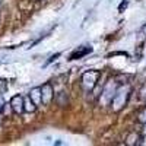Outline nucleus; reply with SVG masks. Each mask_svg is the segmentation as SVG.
I'll return each instance as SVG.
<instances>
[{
  "mask_svg": "<svg viewBox=\"0 0 146 146\" xmlns=\"http://www.w3.org/2000/svg\"><path fill=\"white\" fill-rule=\"evenodd\" d=\"M130 86L129 85H126V86H121L115 91L114 96L111 98V101H110V104H111V108L113 111H120L123 107H126L127 101H129V96H130Z\"/></svg>",
  "mask_w": 146,
  "mask_h": 146,
  "instance_id": "f257e3e1",
  "label": "nucleus"
},
{
  "mask_svg": "<svg viewBox=\"0 0 146 146\" xmlns=\"http://www.w3.org/2000/svg\"><path fill=\"white\" fill-rule=\"evenodd\" d=\"M101 78V73L98 70H88L82 75V86L85 91H94L98 85V80Z\"/></svg>",
  "mask_w": 146,
  "mask_h": 146,
  "instance_id": "f03ea898",
  "label": "nucleus"
},
{
  "mask_svg": "<svg viewBox=\"0 0 146 146\" xmlns=\"http://www.w3.org/2000/svg\"><path fill=\"white\" fill-rule=\"evenodd\" d=\"M41 88V98H42V105H48L53 98H54V88L50 82H45Z\"/></svg>",
  "mask_w": 146,
  "mask_h": 146,
  "instance_id": "7ed1b4c3",
  "label": "nucleus"
},
{
  "mask_svg": "<svg viewBox=\"0 0 146 146\" xmlns=\"http://www.w3.org/2000/svg\"><path fill=\"white\" fill-rule=\"evenodd\" d=\"M113 85H114V82L110 80V82L105 85V86H104L102 92H101L100 101H102L104 104H108L110 101H111V98L114 96V94H115V91H117V88H113Z\"/></svg>",
  "mask_w": 146,
  "mask_h": 146,
  "instance_id": "20e7f679",
  "label": "nucleus"
},
{
  "mask_svg": "<svg viewBox=\"0 0 146 146\" xmlns=\"http://www.w3.org/2000/svg\"><path fill=\"white\" fill-rule=\"evenodd\" d=\"M10 107H12V110H13L15 114H18V115H19V114H23V113H25V110H23V96H22V95L12 96Z\"/></svg>",
  "mask_w": 146,
  "mask_h": 146,
  "instance_id": "39448f33",
  "label": "nucleus"
},
{
  "mask_svg": "<svg viewBox=\"0 0 146 146\" xmlns=\"http://www.w3.org/2000/svg\"><path fill=\"white\" fill-rule=\"evenodd\" d=\"M89 53H92V47H91V45H80V47H78L76 50L70 54L69 60H78V58H82V57H85V56L89 54Z\"/></svg>",
  "mask_w": 146,
  "mask_h": 146,
  "instance_id": "423d86ee",
  "label": "nucleus"
},
{
  "mask_svg": "<svg viewBox=\"0 0 146 146\" xmlns=\"http://www.w3.org/2000/svg\"><path fill=\"white\" fill-rule=\"evenodd\" d=\"M142 136L139 135V133H136V131H131V133H129L127 135V137H126V145L127 146H139V145H142Z\"/></svg>",
  "mask_w": 146,
  "mask_h": 146,
  "instance_id": "0eeeda50",
  "label": "nucleus"
},
{
  "mask_svg": "<svg viewBox=\"0 0 146 146\" xmlns=\"http://www.w3.org/2000/svg\"><path fill=\"white\" fill-rule=\"evenodd\" d=\"M28 96H29V98L35 102V105H36V107L42 104V98H41V88H40V86H38V88H32V89L29 91Z\"/></svg>",
  "mask_w": 146,
  "mask_h": 146,
  "instance_id": "6e6552de",
  "label": "nucleus"
},
{
  "mask_svg": "<svg viewBox=\"0 0 146 146\" xmlns=\"http://www.w3.org/2000/svg\"><path fill=\"white\" fill-rule=\"evenodd\" d=\"M23 110H25V113H35L36 105L29 96H25V98H23Z\"/></svg>",
  "mask_w": 146,
  "mask_h": 146,
  "instance_id": "1a4fd4ad",
  "label": "nucleus"
},
{
  "mask_svg": "<svg viewBox=\"0 0 146 146\" xmlns=\"http://www.w3.org/2000/svg\"><path fill=\"white\" fill-rule=\"evenodd\" d=\"M56 100H57V104L60 107H66L69 104V96H67V92L64 91H60L57 95H56Z\"/></svg>",
  "mask_w": 146,
  "mask_h": 146,
  "instance_id": "9d476101",
  "label": "nucleus"
},
{
  "mask_svg": "<svg viewBox=\"0 0 146 146\" xmlns=\"http://www.w3.org/2000/svg\"><path fill=\"white\" fill-rule=\"evenodd\" d=\"M137 123L146 124V107H143L140 111L137 113Z\"/></svg>",
  "mask_w": 146,
  "mask_h": 146,
  "instance_id": "9b49d317",
  "label": "nucleus"
},
{
  "mask_svg": "<svg viewBox=\"0 0 146 146\" xmlns=\"http://www.w3.org/2000/svg\"><path fill=\"white\" fill-rule=\"evenodd\" d=\"M7 92V80L6 79H0V94H6Z\"/></svg>",
  "mask_w": 146,
  "mask_h": 146,
  "instance_id": "f8f14e48",
  "label": "nucleus"
},
{
  "mask_svg": "<svg viewBox=\"0 0 146 146\" xmlns=\"http://www.w3.org/2000/svg\"><path fill=\"white\" fill-rule=\"evenodd\" d=\"M139 96H140V100H142V101H146V83L140 88V91H139Z\"/></svg>",
  "mask_w": 146,
  "mask_h": 146,
  "instance_id": "ddd939ff",
  "label": "nucleus"
},
{
  "mask_svg": "<svg viewBox=\"0 0 146 146\" xmlns=\"http://www.w3.org/2000/svg\"><path fill=\"white\" fill-rule=\"evenodd\" d=\"M57 57H60V53H56L54 56H51V57H50V58H48L47 62H45V64H44V66H48V64H50V63H53V62H54V60H56Z\"/></svg>",
  "mask_w": 146,
  "mask_h": 146,
  "instance_id": "4468645a",
  "label": "nucleus"
},
{
  "mask_svg": "<svg viewBox=\"0 0 146 146\" xmlns=\"http://www.w3.org/2000/svg\"><path fill=\"white\" fill-rule=\"evenodd\" d=\"M127 5H129V0H124V2H121V5L118 6V12H123V10L127 7Z\"/></svg>",
  "mask_w": 146,
  "mask_h": 146,
  "instance_id": "2eb2a0df",
  "label": "nucleus"
},
{
  "mask_svg": "<svg viewBox=\"0 0 146 146\" xmlns=\"http://www.w3.org/2000/svg\"><path fill=\"white\" fill-rule=\"evenodd\" d=\"M142 34H143V35H146V23L142 27Z\"/></svg>",
  "mask_w": 146,
  "mask_h": 146,
  "instance_id": "dca6fc26",
  "label": "nucleus"
},
{
  "mask_svg": "<svg viewBox=\"0 0 146 146\" xmlns=\"http://www.w3.org/2000/svg\"><path fill=\"white\" fill-rule=\"evenodd\" d=\"M2 121H3V118H2V113H0V126H2Z\"/></svg>",
  "mask_w": 146,
  "mask_h": 146,
  "instance_id": "f3484780",
  "label": "nucleus"
},
{
  "mask_svg": "<svg viewBox=\"0 0 146 146\" xmlns=\"http://www.w3.org/2000/svg\"><path fill=\"white\" fill-rule=\"evenodd\" d=\"M38 2H42V0H38Z\"/></svg>",
  "mask_w": 146,
  "mask_h": 146,
  "instance_id": "a211bd4d",
  "label": "nucleus"
}]
</instances>
